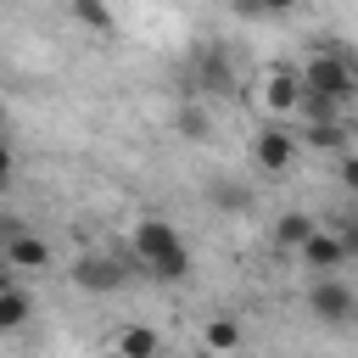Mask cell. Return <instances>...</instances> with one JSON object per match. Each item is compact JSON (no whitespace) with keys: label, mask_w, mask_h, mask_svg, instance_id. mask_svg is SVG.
Masks as SVG:
<instances>
[{"label":"cell","mask_w":358,"mask_h":358,"mask_svg":"<svg viewBox=\"0 0 358 358\" xmlns=\"http://www.w3.org/2000/svg\"><path fill=\"white\" fill-rule=\"evenodd\" d=\"M235 17L252 22V17H268V11H263V0H235Z\"/></svg>","instance_id":"d6986e66"},{"label":"cell","mask_w":358,"mask_h":358,"mask_svg":"<svg viewBox=\"0 0 358 358\" xmlns=\"http://www.w3.org/2000/svg\"><path fill=\"white\" fill-rule=\"evenodd\" d=\"M50 263V246L39 241V235H28V229H17V235H6V268H45Z\"/></svg>","instance_id":"52a82bcc"},{"label":"cell","mask_w":358,"mask_h":358,"mask_svg":"<svg viewBox=\"0 0 358 358\" xmlns=\"http://www.w3.org/2000/svg\"><path fill=\"white\" fill-rule=\"evenodd\" d=\"M313 229H319V224H313L302 207H285V213L274 218V241H280V246H291V252H302V246L313 241Z\"/></svg>","instance_id":"30bf717a"},{"label":"cell","mask_w":358,"mask_h":358,"mask_svg":"<svg viewBox=\"0 0 358 358\" xmlns=\"http://www.w3.org/2000/svg\"><path fill=\"white\" fill-rule=\"evenodd\" d=\"M67 17H73L78 28H90L95 39H112V34H117V17H112L106 0H67Z\"/></svg>","instance_id":"9c48e42d"},{"label":"cell","mask_w":358,"mask_h":358,"mask_svg":"<svg viewBox=\"0 0 358 358\" xmlns=\"http://www.w3.org/2000/svg\"><path fill=\"white\" fill-rule=\"evenodd\" d=\"M173 129H179L185 140H196V145H201V140H213V117H207L196 101H185V106L173 112Z\"/></svg>","instance_id":"5bb4252c"},{"label":"cell","mask_w":358,"mask_h":358,"mask_svg":"<svg viewBox=\"0 0 358 358\" xmlns=\"http://www.w3.org/2000/svg\"><path fill=\"white\" fill-rule=\"evenodd\" d=\"M296 6H302V0H263V11H268V17H285V11H296Z\"/></svg>","instance_id":"ffe728a7"},{"label":"cell","mask_w":358,"mask_h":358,"mask_svg":"<svg viewBox=\"0 0 358 358\" xmlns=\"http://www.w3.org/2000/svg\"><path fill=\"white\" fill-rule=\"evenodd\" d=\"M196 90L201 95H235V67H229L224 45H201L196 50Z\"/></svg>","instance_id":"5b68a950"},{"label":"cell","mask_w":358,"mask_h":358,"mask_svg":"<svg viewBox=\"0 0 358 358\" xmlns=\"http://www.w3.org/2000/svg\"><path fill=\"white\" fill-rule=\"evenodd\" d=\"M134 257L151 280H168V285L190 274V246L179 241V229L168 218H140L134 224Z\"/></svg>","instance_id":"6da1fadb"},{"label":"cell","mask_w":358,"mask_h":358,"mask_svg":"<svg viewBox=\"0 0 358 358\" xmlns=\"http://www.w3.org/2000/svg\"><path fill=\"white\" fill-rule=\"evenodd\" d=\"M201 341H207V352H213V358H218V352H235V347H241V324H235L229 313H218V319H207Z\"/></svg>","instance_id":"4fadbf2b"},{"label":"cell","mask_w":358,"mask_h":358,"mask_svg":"<svg viewBox=\"0 0 358 358\" xmlns=\"http://www.w3.org/2000/svg\"><path fill=\"white\" fill-rule=\"evenodd\" d=\"M336 235L347 241V257H358V213H347V218L336 224Z\"/></svg>","instance_id":"e0dca14e"},{"label":"cell","mask_w":358,"mask_h":358,"mask_svg":"<svg viewBox=\"0 0 358 358\" xmlns=\"http://www.w3.org/2000/svg\"><path fill=\"white\" fill-rule=\"evenodd\" d=\"M252 162H257L263 173H285V168L296 162V134H285V129L263 123V129L252 134Z\"/></svg>","instance_id":"277c9868"},{"label":"cell","mask_w":358,"mask_h":358,"mask_svg":"<svg viewBox=\"0 0 358 358\" xmlns=\"http://www.w3.org/2000/svg\"><path fill=\"white\" fill-rule=\"evenodd\" d=\"M308 313H313L319 324L341 330V324L358 319V296H352V285H341L336 274H319V280L308 285Z\"/></svg>","instance_id":"7a4b0ae2"},{"label":"cell","mask_w":358,"mask_h":358,"mask_svg":"<svg viewBox=\"0 0 358 358\" xmlns=\"http://www.w3.org/2000/svg\"><path fill=\"white\" fill-rule=\"evenodd\" d=\"M308 145H319V151H341L347 145V129L330 117V123H308Z\"/></svg>","instance_id":"2e32d148"},{"label":"cell","mask_w":358,"mask_h":358,"mask_svg":"<svg viewBox=\"0 0 358 358\" xmlns=\"http://www.w3.org/2000/svg\"><path fill=\"white\" fill-rule=\"evenodd\" d=\"M207 201L224 207V213H246V207H252V190H241V185H229V179H213V185H207Z\"/></svg>","instance_id":"9a60e30c"},{"label":"cell","mask_w":358,"mask_h":358,"mask_svg":"<svg viewBox=\"0 0 358 358\" xmlns=\"http://www.w3.org/2000/svg\"><path fill=\"white\" fill-rule=\"evenodd\" d=\"M162 352V336L151 324H123L117 330V358H157Z\"/></svg>","instance_id":"8fae6325"},{"label":"cell","mask_w":358,"mask_h":358,"mask_svg":"<svg viewBox=\"0 0 358 358\" xmlns=\"http://www.w3.org/2000/svg\"><path fill=\"white\" fill-rule=\"evenodd\" d=\"M302 73H285V67H274L268 73V84H263V101H268V112H291V106H302Z\"/></svg>","instance_id":"ba28073f"},{"label":"cell","mask_w":358,"mask_h":358,"mask_svg":"<svg viewBox=\"0 0 358 358\" xmlns=\"http://www.w3.org/2000/svg\"><path fill=\"white\" fill-rule=\"evenodd\" d=\"M336 179H341L347 190H358V151H347V157H341V168H336Z\"/></svg>","instance_id":"ac0fdd59"},{"label":"cell","mask_w":358,"mask_h":358,"mask_svg":"<svg viewBox=\"0 0 358 358\" xmlns=\"http://www.w3.org/2000/svg\"><path fill=\"white\" fill-rule=\"evenodd\" d=\"M302 263L319 268V274H336V268L347 263V241H341L336 229H313V241L302 246Z\"/></svg>","instance_id":"8992f818"},{"label":"cell","mask_w":358,"mask_h":358,"mask_svg":"<svg viewBox=\"0 0 358 358\" xmlns=\"http://www.w3.org/2000/svg\"><path fill=\"white\" fill-rule=\"evenodd\" d=\"M28 313H34V296L17 280H6V291H0V330H22Z\"/></svg>","instance_id":"7c38bea8"},{"label":"cell","mask_w":358,"mask_h":358,"mask_svg":"<svg viewBox=\"0 0 358 358\" xmlns=\"http://www.w3.org/2000/svg\"><path fill=\"white\" fill-rule=\"evenodd\" d=\"M67 280H73L78 291H90V296H112V291H123L129 268H123L117 257H106V252H84V257H73Z\"/></svg>","instance_id":"3957f363"}]
</instances>
